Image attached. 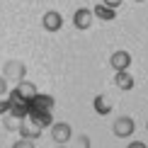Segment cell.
I'll return each mask as SVG.
<instances>
[{
  "instance_id": "1",
  "label": "cell",
  "mask_w": 148,
  "mask_h": 148,
  "mask_svg": "<svg viewBox=\"0 0 148 148\" xmlns=\"http://www.w3.org/2000/svg\"><path fill=\"white\" fill-rule=\"evenodd\" d=\"M34 95H36V85L24 78L20 83H15V90H10V102H32Z\"/></svg>"
},
{
  "instance_id": "5",
  "label": "cell",
  "mask_w": 148,
  "mask_h": 148,
  "mask_svg": "<svg viewBox=\"0 0 148 148\" xmlns=\"http://www.w3.org/2000/svg\"><path fill=\"white\" fill-rule=\"evenodd\" d=\"M92 10L90 8H78L75 12H73V27L80 29V32H85V29H90L92 27Z\"/></svg>"
},
{
  "instance_id": "7",
  "label": "cell",
  "mask_w": 148,
  "mask_h": 148,
  "mask_svg": "<svg viewBox=\"0 0 148 148\" xmlns=\"http://www.w3.org/2000/svg\"><path fill=\"white\" fill-rule=\"evenodd\" d=\"M131 53L124 51V49H119V51H114L112 56H109V66H112L114 71H129V66H131Z\"/></svg>"
},
{
  "instance_id": "12",
  "label": "cell",
  "mask_w": 148,
  "mask_h": 148,
  "mask_svg": "<svg viewBox=\"0 0 148 148\" xmlns=\"http://www.w3.org/2000/svg\"><path fill=\"white\" fill-rule=\"evenodd\" d=\"M15 119H27L29 116V104L27 102H10V112Z\"/></svg>"
},
{
  "instance_id": "15",
  "label": "cell",
  "mask_w": 148,
  "mask_h": 148,
  "mask_svg": "<svg viewBox=\"0 0 148 148\" xmlns=\"http://www.w3.org/2000/svg\"><path fill=\"white\" fill-rule=\"evenodd\" d=\"M73 148H90V136L88 134H78L75 136V146Z\"/></svg>"
},
{
  "instance_id": "10",
  "label": "cell",
  "mask_w": 148,
  "mask_h": 148,
  "mask_svg": "<svg viewBox=\"0 0 148 148\" xmlns=\"http://www.w3.org/2000/svg\"><path fill=\"white\" fill-rule=\"evenodd\" d=\"M114 85L119 90H131L134 88V75L129 71H116L114 73Z\"/></svg>"
},
{
  "instance_id": "23",
  "label": "cell",
  "mask_w": 148,
  "mask_h": 148,
  "mask_svg": "<svg viewBox=\"0 0 148 148\" xmlns=\"http://www.w3.org/2000/svg\"><path fill=\"white\" fill-rule=\"evenodd\" d=\"M58 148H66V146H58Z\"/></svg>"
},
{
  "instance_id": "11",
  "label": "cell",
  "mask_w": 148,
  "mask_h": 148,
  "mask_svg": "<svg viewBox=\"0 0 148 148\" xmlns=\"http://www.w3.org/2000/svg\"><path fill=\"white\" fill-rule=\"evenodd\" d=\"M92 107H95V112L100 116H107L109 112H112V104H109V100L104 95H97L95 100H92Z\"/></svg>"
},
{
  "instance_id": "4",
  "label": "cell",
  "mask_w": 148,
  "mask_h": 148,
  "mask_svg": "<svg viewBox=\"0 0 148 148\" xmlns=\"http://www.w3.org/2000/svg\"><path fill=\"white\" fill-rule=\"evenodd\" d=\"M51 138H53V143L66 146V143L73 138L71 124H68V121H53V124H51Z\"/></svg>"
},
{
  "instance_id": "6",
  "label": "cell",
  "mask_w": 148,
  "mask_h": 148,
  "mask_svg": "<svg viewBox=\"0 0 148 148\" xmlns=\"http://www.w3.org/2000/svg\"><path fill=\"white\" fill-rule=\"evenodd\" d=\"M41 27H44L46 32H58V29L63 27V15L56 12V10L44 12V17H41Z\"/></svg>"
},
{
  "instance_id": "8",
  "label": "cell",
  "mask_w": 148,
  "mask_h": 148,
  "mask_svg": "<svg viewBox=\"0 0 148 148\" xmlns=\"http://www.w3.org/2000/svg\"><path fill=\"white\" fill-rule=\"evenodd\" d=\"M29 109H41V112H51L53 104H56V100H53L51 95H41V92H36V95L32 97V102H27Z\"/></svg>"
},
{
  "instance_id": "2",
  "label": "cell",
  "mask_w": 148,
  "mask_h": 148,
  "mask_svg": "<svg viewBox=\"0 0 148 148\" xmlns=\"http://www.w3.org/2000/svg\"><path fill=\"white\" fill-rule=\"evenodd\" d=\"M3 78H5V80H12V83H20V80L27 78V66H24L22 61H17V58L5 61V66H3Z\"/></svg>"
},
{
  "instance_id": "21",
  "label": "cell",
  "mask_w": 148,
  "mask_h": 148,
  "mask_svg": "<svg viewBox=\"0 0 148 148\" xmlns=\"http://www.w3.org/2000/svg\"><path fill=\"white\" fill-rule=\"evenodd\" d=\"M146 131H148V121H146Z\"/></svg>"
},
{
  "instance_id": "18",
  "label": "cell",
  "mask_w": 148,
  "mask_h": 148,
  "mask_svg": "<svg viewBox=\"0 0 148 148\" xmlns=\"http://www.w3.org/2000/svg\"><path fill=\"white\" fill-rule=\"evenodd\" d=\"M10 112V100H5V102H0V114H8Z\"/></svg>"
},
{
  "instance_id": "16",
  "label": "cell",
  "mask_w": 148,
  "mask_h": 148,
  "mask_svg": "<svg viewBox=\"0 0 148 148\" xmlns=\"http://www.w3.org/2000/svg\"><path fill=\"white\" fill-rule=\"evenodd\" d=\"M12 148H36V146H34V141H29V138H20V141L12 143Z\"/></svg>"
},
{
  "instance_id": "20",
  "label": "cell",
  "mask_w": 148,
  "mask_h": 148,
  "mask_svg": "<svg viewBox=\"0 0 148 148\" xmlns=\"http://www.w3.org/2000/svg\"><path fill=\"white\" fill-rule=\"evenodd\" d=\"M126 148H148V146L143 143V141H131V143H129Z\"/></svg>"
},
{
  "instance_id": "3",
  "label": "cell",
  "mask_w": 148,
  "mask_h": 148,
  "mask_svg": "<svg viewBox=\"0 0 148 148\" xmlns=\"http://www.w3.org/2000/svg\"><path fill=\"white\" fill-rule=\"evenodd\" d=\"M134 131H136V121H134V116H116L114 124H112V134L116 138H131Z\"/></svg>"
},
{
  "instance_id": "22",
  "label": "cell",
  "mask_w": 148,
  "mask_h": 148,
  "mask_svg": "<svg viewBox=\"0 0 148 148\" xmlns=\"http://www.w3.org/2000/svg\"><path fill=\"white\" fill-rule=\"evenodd\" d=\"M136 3H143V0H136Z\"/></svg>"
},
{
  "instance_id": "9",
  "label": "cell",
  "mask_w": 148,
  "mask_h": 148,
  "mask_svg": "<svg viewBox=\"0 0 148 148\" xmlns=\"http://www.w3.org/2000/svg\"><path fill=\"white\" fill-rule=\"evenodd\" d=\"M17 134H20V138H29V141H36V138L41 136V129H39V126H34L32 121L22 119V121H20V126H17Z\"/></svg>"
},
{
  "instance_id": "19",
  "label": "cell",
  "mask_w": 148,
  "mask_h": 148,
  "mask_svg": "<svg viewBox=\"0 0 148 148\" xmlns=\"http://www.w3.org/2000/svg\"><path fill=\"white\" fill-rule=\"evenodd\" d=\"M5 92H8V80L0 75V95H5Z\"/></svg>"
},
{
  "instance_id": "17",
  "label": "cell",
  "mask_w": 148,
  "mask_h": 148,
  "mask_svg": "<svg viewBox=\"0 0 148 148\" xmlns=\"http://www.w3.org/2000/svg\"><path fill=\"white\" fill-rule=\"evenodd\" d=\"M104 5H107V8H112V10H116L121 5V0H104Z\"/></svg>"
},
{
  "instance_id": "14",
  "label": "cell",
  "mask_w": 148,
  "mask_h": 148,
  "mask_svg": "<svg viewBox=\"0 0 148 148\" xmlns=\"http://www.w3.org/2000/svg\"><path fill=\"white\" fill-rule=\"evenodd\" d=\"M20 121H22V119H15L12 114H8V116H5V121H3V124H5V129H8V131H17Z\"/></svg>"
},
{
  "instance_id": "13",
  "label": "cell",
  "mask_w": 148,
  "mask_h": 148,
  "mask_svg": "<svg viewBox=\"0 0 148 148\" xmlns=\"http://www.w3.org/2000/svg\"><path fill=\"white\" fill-rule=\"evenodd\" d=\"M92 17H100V20L109 22V20H114V17H116V10L107 8V5H95V10H92Z\"/></svg>"
}]
</instances>
